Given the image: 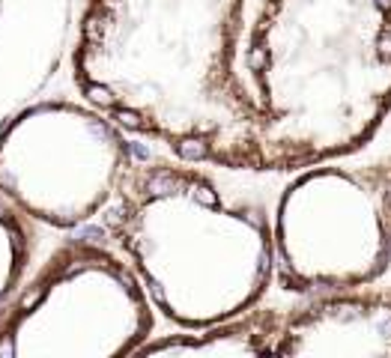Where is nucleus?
<instances>
[{
  "mask_svg": "<svg viewBox=\"0 0 391 358\" xmlns=\"http://www.w3.org/2000/svg\"><path fill=\"white\" fill-rule=\"evenodd\" d=\"M33 254V233L24 221V212L0 197V317L21 290L27 266Z\"/></svg>",
  "mask_w": 391,
  "mask_h": 358,
  "instance_id": "nucleus-9",
  "label": "nucleus"
},
{
  "mask_svg": "<svg viewBox=\"0 0 391 358\" xmlns=\"http://www.w3.org/2000/svg\"><path fill=\"white\" fill-rule=\"evenodd\" d=\"M245 0H84L72 78L185 162L260 170L263 111L236 72Z\"/></svg>",
  "mask_w": 391,
  "mask_h": 358,
  "instance_id": "nucleus-1",
  "label": "nucleus"
},
{
  "mask_svg": "<svg viewBox=\"0 0 391 358\" xmlns=\"http://www.w3.org/2000/svg\"><path fill=\"white\" fill-rule=\"evenodd\" d=\"M128 164L123 125L90 102H39L0 132V194L60 230L105 212Z\"/></svg>",
  "mask_w": 391,
  "mask_h": 358,
  "instance_id": "nucleus-6",
  "label": "nucleus"
},
{
  "mask_svg": "<svg viewBox=\"0 0 391 358\" xmlns=\"http://www.w3.org/2000/svg\"><path fill=\"white\" fill-rule=\"evenodd\" d=\"M275 209V269L290 293L368 286L391 269V159L296 170Z\"/></svg>",
  "mask_w": 391,
  "mask_h": 358,
  "instance_id": "nucleus-5",
  "label": "nucleus"
},
{
  "mask_svg": "<svg viewBox=\"0 0 391 358\" xmlns=\"http://www.w3.org/2000/svg\"><path fill=\"white\" fill-rule=\"evenodd\" d=\"M275 355L391 358V290H335L284 313Z\"/></svg>",
  "mask_w": 391,
  "mask_h": 358,
  "instance_id": "nucleus-7",
  "label": "nucleus"
},
{
  "mask_svg": "<svg viewBox=\"0 0 391 358\" xmlns=\"http://www.w3.org/2000/svg\"><path fill=\"white\" fill-rule=\"evenodd\" d=\"M260 170L358 152L391 113V0H263L245 45Z\"/></svg>",
  "mask_w": 391,
  "mask_h": 358,
  "instance_id": "nucleus-2",
  "label": "nucleus"
},
{
  "mask_svg": "<svg viewBox=\"0 0 391 358\" xmlns=\"http://www.w3.org/2000/svg\"><path fill=\"white\" fill-rule=\"evenodd\" d=\"M284 311L248 308L219 323L185 328L177 335L147 337L135 355H209V358H263L275 355Z\"/></svg>",
  "mask_w": 391,
  "mask_h": 358,
  "instance_id": "nucleus-8",
  "label": "nucleus"
},
{
  "mask_svg": "<svg viewBox=\"0 0 391 358\" xmlns=\"http://www.w3.org/2000/svg\"><path fill=\"white\" fill-rule=\"evenodd\" d=\"M153 302L117 248L69 239L0 317V358L135 355L153 335Z\"/></svg>",
  "mask_w": 391,
  "mask_h": 358,
  "instance_id": "nucleus-4",
  "label": "nucleus"
},
{
  "mask_svg": "<svg viewBox=\"0 0 391 358\" xmlns=\"http://www.w3.org/2000/svg\"><path fill=\"white\" fill-rule=\"evenodd\" d=\"M105 212L114 248L177 325L236 317L266 296L275 236L263 206L230 200L192 162H132Z\"/></svg>",
  "mask_w": 391,
  "mask_h": 358,
  "instance_id": "nucleus-3",
  "label": "nucleus"
}]
</instances>
